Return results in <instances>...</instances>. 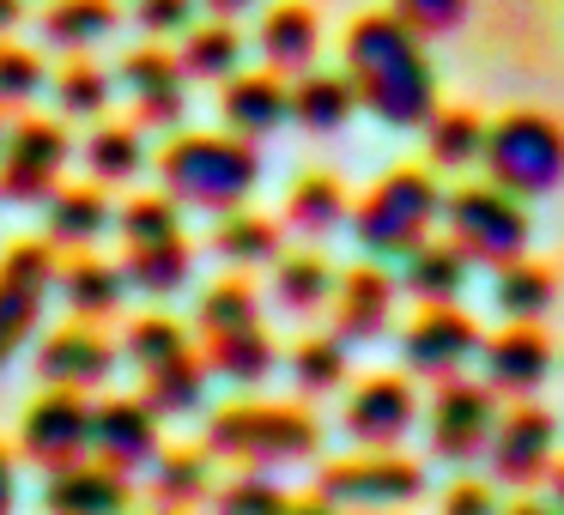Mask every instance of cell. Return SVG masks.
Masks as SVG:
<instances>
[{"label": "cell", "instance_id": "38", "mask_svg": "<svg viewBox=\"0 0 564 515\" xmlns=\"http://www.w3.org/2000/svg\"><path fill=\"white\" fill-rule=\"evenodd\" d=\"M273 297H280L292 316H316L334 297V267L322 255H280L273 261Z\"/></svg>", "mask_w": 564, "mask_h": 515}, {"label": "cell", "instance_id": "18", "mask_svg": "<svg viewBox=\"0 0 564 515\" xmlns=\"http://www.w3.org/2000/svg\"><path fill=\"white\" fill-rule=\"evenodd\" d=\"M479 364H486V388L491 394L528 401V394L552 376V340L534 328V321H510L503 333L479 340Z\"/></svg>", "mask_w": 564, "mask_h": 515}, {"label": "cell", "instance_id": "31", "mask_svg": "<svg viewBox=\"0 0 564 515\" xmlns=\"http://www.w3.org/2000/svg\"><path fill=\"white\" fill-rule=\"evenodd\" d=\"M176 67L188 79H231L243 67V37H237L231 19H207V25H188L183 31V50H176Z\"/></svg>", "mask_w": 564, "mask_h": 515}, {"label": "cell", "instance_id": "39", "mask_svg": "<svg viewBox=\"0 0 564 515\" xmlns=\"http://www.w3.org/2000/svg\"><path fill=\"white\" fill-rule=\"evenodd\" d=\"M183 352H195V340H188V328L171 316H140V321H128V333H122V358L140 376L171 364V358H183Z\"/></svg>", "mask_w": 564, "mask_h": 515}, {"label": "cell", "instance_id": "15", "mask_svg": "<svg viewBox=\"0 0 564 515\" xmlns=\"http://www.w3.org/2000/svg\"><path fill=\"white\" fill-rule=\"evenodd\" d=\"M122 352L104 340L91 321H74V328H55L50 340L37 346V376L43 388H74V394H91L116 376Z\"/></svg>", "mask_w": 564, "mask_h": 515}, {"label": "cell", "instance_id": "27", "mask_svg": "<svg viewBox=\"0 0 564 515\" xmlns=\"http://www.w3.org/2000/svg\"><path fill=\"white\" fill-rule=\"evenodd\" d=\"M116 25H122V7L116 0H50L43 7V43L62 55L98 50Z\"/></svg>", "mask_w": 564, "mask_h": 515}, {"label": "cell", "instance_id": "26", "mask_svg": "<svg viewBox=\"0 0 564 515\" xmlns=\"http://www.w3.org/2000/svg\"><path fill=\"white\" fill-rule=\"evenodd\" d=\"M55 285H62L67 309H74L79 321L116 316L122 297H128V273L116 267V261H98V255H74L67 267H55Z\"/></svg>", "mask_w": 564, "mask_h": 515}, {"label": "cell", "instance_id": "42", "mask_svg": "<svg viewBox=\"0 0 564 515\" xmlns=\"http://www.w3.org/2000/svg\"><path fill=\"white\" fill-rule=\"evenodd\" d=\"M116 231H122L128 249L164 243V237H183V207H176L171 195H134L122 212H116Z\"/></svg>", "mask_w": 564, "mask_h": 515}, {"label": "cell", "instance_id": "56", "mask_svg": "<svg viewBox=\"0 0 564 515\" xmlns=\"http://www.w3.org/2000/svg\"><path fill=\"white\" fill-rule=\"evenodd\" d=\"M558 515H564V509H558Z\"/></svg>", "mask_w": 564, "mask_h": 515}, {"label": "cell", "instance_id": "53", "mask_svg": "<svg viewBox=\"0 0 564 515\" xmlns=\"http://www.w3.org/2000/svg\"><path fill=\"white\" fill-rule=\"evenodd\" d=\"M498 515H558V503H534V497H522V503H510V509H498Z\"/></svg>", "mask_w": 564, "mask_h": 515}, {"label": "cell", "instance_id": "5", "mask_svg": "<svg viewBox=\"0 0 564 515\" xmlns=\"http://www.w3.org/2000/svg\"><path fill=\"white\" fill-rule=\"evenodd\" d=\"M486 183H498L516 200H540L564 183V128L552 116L534 110H510L486 128Z\"/></svg>", "mask_w": 564, "mask_h": 515}, {"label": "cell", "instance_id": "3", "mask_svg": "<svg viewBox=\"0 0 564 515\" xmlns=\"http://www.w3.org/2000/svg\"><path fill=\"white\" fill-rule=\"evenodd\" d=\"M200 449L213 461H237V467H297L322 454V425L304 406H273V401H237L219 406L207 418V442Z\"/></svg>", "mask_w": 564, "mask_h": 515}, {"label": "cell", "instance_id": "25", "mask_svg": "<svg viewBox=\"0 0 564 515\" xmlns=\"http://www.w3.org/2000/svg\"><path fill=\"white\" fill-rule=\"evenodd\" d=\"M467 267H474V261L462 255V249L455 243H419L413 255H401V292L406 297H419V304H455V297L467 292Z\"/></svg>", "mask_w": 564, "mask_h": 515}, {"label": "cell", "instance_id": "21", "mask_svg": "<svg viewBox=\"0 0 564 515\" xmlns=\"http://www.w3.org/2000/svg\"><path fill=\"white\" fill-rule=\"evenodd\" d=\"M219 116L237 140H268L292 122V86H285L280 74H268V67H261V74H243V67H237L219 91Z\"/></svg>", "mask_w": 564, "mask_h": 515}, {"label": "cell", "instance_id": "52", "mask_svg": "<svg viewBox=\"0 0 564 515\" xmlns=\"http://www.w3.org/2000/svg\"><path fill=\"white\" fill-rule=\"evenodd\" d=\"M19 19H25V0H0V37L19 31Z\"/></svg>", "mask_w": 564, "mask_h": 515}, {"label": "cell", "instance_id": "1", "mask_svg": "<svg viewBox=\"0 0 564 515\" xmlns=\"http://www.w3.org/2000/svg\"><path fill=\"white\" fill-rule=\"evenodd\" d=\"M340 74L352 79L358 110H370L382 128H425V116L437 110V67L394 13H365L346 31Z\"/></svg>", "mask_w": 564, "mask_h": 515}, {"label": "cell", "instance_id": "55", "mask_svg": "<svg viewBox=\"0 0 564 515\" xmlns=\"http://www.w3.org/2000/svg\"><path fill=\"white\" fill-rule=\"evenodd\" d=\"M159 515H176V509H159Z\"/></svg>", "mask_w": 564, "mask_h": 515}, {"label": "cell", "instance_id": "17", "mask_svg": "<svg viewBox=\"0 0 564 515\" xmlns=\"http://www.w3.org/2000/svg\"><path fill=\"white\" fill-rule=\"evenodd\" d=\"M419 418V394L406 376H365L352 388V401H346V437L365 442V449H394V442L413 430Z\"/></svg>", "mask_w": 564, "mask_h": 515}, {"label": "cell", "instance_id": "32", "mask_svg": "<svg viewBox=\"0 0 564 515\" xmlns=\"http://www.w3.org/2000/svg\"><path fill=\"white\" fill-rule=\"evenodd\" d=\"M188 267H195V249L188 237H164V243H140L128 249L122 273H128V292H147V297H171L188 285Z\"/></svg>", "mask_w": 564, "mask_h": 515}, {"label": "cell", "instance_id": "47", "mask_svg": "<svg viewBox=\"0 0 564 515\" xmlns=\"http://www.w3.org/2000/svg\"><path fill=\"white\" fill-rule=\"evenodd\" d=\"M134 25L152 37H183L195 25V0H134Z\"/></svg>", "mask_w": 564, "mask_h": 515}, {"label": "cell", "instance_id": "13", "mask_svg": "<svg viewBox=\"0 0 564 515\" xmlns=\"http://www.w3.org/2000/svg\"><path fill=\"white\" fill-rule=\"evenodd\" d=\"M552 449H558V418L546 406H510V413H498V430L486 442L491 479L516 491L540 485L552 473Z\"/></svg>", "mask_w": 564, "mask_h": 515}, {"label": "cell", "instance_id": "20", "mask_svg": "<svg viewBox=\"0 0 564 515\" xmlns=\"http://www.w3.org/2000/svg\"><path fill=\"white\" fill-rule=\"evenodd\" d=\"M134 485L104 461H74L43 479V515H128Z\"/></svg>", "mask_w": 564, "mask_h": 515}, {"label": "cell", "instance_id": "7", "mask_svg": "<svg viewBox=\"0 0 564 515\" xmlns=\"http://www.w3.org/2000/svg\"><path fill=\"white\" fill-rule=\"evenodd\" d=\"M316 497L334 503V509H365V515L406 509V503L425 497V467L406 461V454L370 449V454H352V461H328V467H322V473H316Z\"/></svg>", "mask_w": 564, "mask_h": 515}, {"label": "cell", "instance_id": "24", "mask_svg": "<svg viewBox=\"0 0 564 515\" xmlns=\"http://www.w3.org/2000/svg\"><path fill=\"white\" fill-rule=\"evenodd\" d=\"M43 243L50 249H91L104 231L116 224V207L104 200V188L98 183H86V188H55L50 200H43Z\"/></svg>", "mask_w": 564, "mask_h": 515}, {"label": "cell", "instance_id": "44", "mask_svg": "<svg viewBox=\"0 0 564 515\" xmlns=\"http://www.w3.org/2000/svg\"><path fill=\"white\" fill-rule=\"evenodd\" d=\"M50 86V67H43L37 50L0 37V110H25L37 91Z\"/></svg>", "mask_w": 564, "mask_h": 515}, {"label": "cell", "instance_id": "35", "mask_svg": "<svg viewBox=\"0 0 564 515\" xmlns=\"http://www.w3.org/2000/svg\"><path fill=\"white\" fill-rule=\"evenodd\" d=\"M552 297H558V280H552L540 261H528V255L503 261L498 280H491V304H498L510 321H540L552 309Z\"/></svg>", "mask_w": 564, "mask_h": 515}, {"label": "cell", "instance_id": "49", "mask_svg": "<svg viewBox=\"0 0 564 515\" xmlns=\"http://www.w3.org/2000/svg\"><path fill=\"white\" fill-rule=\"evenodd\" d=\"M19 509V467H13V449L0 442V515Z\"/></svg>", "mask_w": 564, "mask_h": 515}, {"label": "cell", "instance_id": "41", "mask_svg": "<svg viewBox=\"0 0 564 515\" xmlns=\"http://www.w3.org/2000/svg\"><path fill=\"white\" fill-rule=\"evenodd\" d=\"M110 91H116V79L104 74V67H91L86 55H74V62L55 74V103H62V116H79V122H98V116L110 110Z\"/></svg>", "mask_w": 564, "mask_h": 515}, {"label": "cell", "instance_id": "50", "mask_svg": "<svg viewBox=\"0 0 564 515\" xmlns=\"http://www.w3.org/2000/svg\"><path fill=\"white\" fill-rule=\"evenodd\" d=\"M200 7H207L213 19H237V13H249L256 0H200Z\"/></svg>", "mask_w": 564, "mask_h": 515}, {"label": "cell", "instance_id": "30", "mask_svg": "<svg viewBox=\"0 0 564 515\" xmlns=\"http://www.w3.org/2000/svg\"><path fill=\"white\" fill-rule=\"evenodd\" d=\"M352 219V200H346L340 176L328 171H310L304 183H292V195H285V224L304 237H328L340 231V224Z\"/></svg>", "mask_w": 564, "mask_h": 515}, {"label": "cell", "instance_id": "19", "mask_svg": "<svg viewBox=\"0 0 564 515\" xmlns=\"http://www.w3.org/2000/svg\"><path fill=\"white\" fill-rule=\"evenodd\" d=\"M394 297H401V285H394V273L382 267V261H365V267H352L346 280H334V340L346 346H365L377 340V333H389V316H394Z\"/></svg>", "mask_w": 564, "mask_h": 515}, {"label": "cell", "instance_id": "8", "mask_svg": "<svg viewBox=\"0 0 564 515\" xmlns=\"http://www.w3.org/2000/svg\"><path fill=\"white\" fill-rule=\"evenodd\" d=\"M67 158H74V140H67L62 122H43V116L13 122V134L0 140V200L43 207L62 188Z\"/></svg>", "mask_w": 564, "mask_h": 515}, {"label": "cell", "instance_id": "29", "mask_svg": "<svg viewBox=\"0 0 564 515\" xmlns=\"http://www.w3.org/2000/svg\"><path fill=\"white\" fill-rule=\"evenodd\" d=\"M207 376H213L207 358L183 352V358H171V364H159V370H147V376H140V401H147L159 418L195 413V406L207 401Z\"/></svg>", "mask_w": 564, "mask_h": 515}, {"label": "cell", "instance_id": "45", "mask_svg": "<svg viewBox=\"0 0 564 515\" xmlns=\"http://www.w3.org/2000/svg\"><path fill=\"white\" fill-rule=\"evenodd\" d=\"M285 503H292V497H285L268 473H256V467H243L231 485L213 491V515H280Z\"/></svg>", "mask_w": 564, "mask_h": 515}, {"label": "cell", "instance_id": "22", "mask_svg": "<svg viewBox=\"0 0 564 515\" xmlns=\"http://www.w3.org/2000/svg\"><path fill=\"white\" fill-rule=\"evenodd\" d=\"M256 43H261V62H268V74H310L316 67V55H322V19H316V7H304V0H280V7H268L261 13V31H256Z\"/></svg>", "mask_w": 564, "mask_h": 515}, {"label": "cell", "instance_id": "33", "mask_svg": "<svg viewBox=\"0 0 564 515\" xmlns=\"http://www.w3.org/2000/svg\"><path fill=\"white\" fill-rule=\"evenodd\" d=\"M213 255L231 261V267H273V261L285 255L280 249V224L261 219V212H219V231H213Z\"/></svg>", "mask_w": 564, "mask_h": 515}, {"label": "cell", "instance_id": "37", "mask_svg": "<svg viewBox=\"0 0 564 515\" xmlns=\"http://www.w3.org/2000/svg\"><path fill=\"white\" fill-rule=\"evenodd\" d=\"M425 152L437 171H467L486 152V122L474 110H431L425 116Z\"/></svg>", "mask_w": 564, "mask_h": 515}, {"label": "cell", "instance_id": "12", "mask_svg": "<svg viewBox=\"0 0 564 515\" xmlns=\"http://www.w3.org/2000/svg\"><path fill=\"white\" fill-rule=\"evenodd\" d=\"M159 449H164L159 413H152L140 394H110V401L91 406V442H86L91 461H104V467L134 479L159 461Z\"/></svg>", "mask_w": 564, "mask_h": 515}, {"label": "cell", "instance_id": "48", "mask_svg": "<svg viewBox=\"0 0 564 515\" xmlns=\"http://www.w3.org/2000/svg\"><path fill=\"white\" fill-rule=\"evenodd\" d=\"M437 515H498V491H491L486 479H455V485L443 491Z\"/></svg>", "mask_w": 564, "mask_h": 515}, {"label": "cell", "instance_id": "10", "mask_svg": "<svg viewBox=\"0 0 564 515\" xmlns=\"http://www.w3.org/2000/svg\"><path fill=\"white\" fill-rule=\"evenodd\" d=\"M50 285H55V249L50 243H13L0 255V370L13 364L19 346L37 333Z\"/></svg>", "mask_w": 564, "mask_h": 515}, {"label": "cell", "instance_id": "43", "mask_svg": "<svg viewBox=\"0 0 564 515\" xmlns=\"http://www.w3.org/2000/svg\"><path fill=\"white\" fill-rule=\"evenodd\" d=\"M292 382L304 394H334L346 382V340L322 333V340H297L292 346Z\"/></svg>", "mask_w": 564, "mask_h": 515}, {"label": "cell", "instance_id": "36", "mask_svg": "<svg viewBox=\"0 0 564 515\" xmlns=\"http://www.w3.org/2000/svg\"><path fill=\"white\" fill-rule=\"evenodd\" d=\"M147 473H152V497L164 509H188V503L213 497V454L207 449H159V461Z\"/></svg>", "mask_w": 564, "mask_h": 515}, {"label": "cell", "instance_id": "40", "mask_svg": "<svg viewBox=\"0 0 564 515\" xmlns=\"http://www.w3.org/2000/svg\"><path fill=\"white\" fill-rule=\"evenodd\" d=\"M249 321H261V297H256V285H249L243 273H231V280L207 285V297H200V309H195V328H200V340H207V333L249 328Z\"/></svg>", "mask_w": 564, "mask_h": 515}, {"label": "cell", "instance_id": "14", "mask_svg": "<svg viewBox=\"0 0 564 515\" xmlns=\"http://www.w3.org/2000/svg\"><path fill=\"white\" fill-rule=\"evenodd\" d=\"M401 358H406V370H413V376H425V382L462 376V370L479 358L474 316H462L455 304H425L413 316V328L401 333Z\"/></svg>", "mask_w": 564, "mask_h": 515}, {"label": "cell", "instance_id": "51", "mask_svg": "<svg viewBox=\"0 0 564 515\" xmlns=\"http://www.w3.org/2000/svg\"><path fill=\"white\" fill-rule=\"evenodd\" d=\"M280 515H340L334 503H322V497H304V503H285Z\"/></svg>", "mask_w": 564, "mask_h": 515}, {"label": "cell", "instance_id": "16", "mask_svg": "<svg viewBox=\"0 0 564 515\" xmlns=\"http://www.w3.org/2000/svg\"><path fill=\"white\" fill-rule=\"evenodd\" d=\"M128 86V98H134L140 122L147 128H183L188 116V74L176 67L171 50H159V43H140V50L122 55V74H116Z\"/></svg>", "mask_w": 564, "mask_h": 515}, {"label": "cell", "instance_id": "34", "mask_svg": "<svg viewBox=\"0 0 564 515\" xmlns=\"http://www.w3.org/2000/svg\"><path fill=\"white\" fill-rule=\"evenodd\" d=\"M86 171L98 188H116V183H134L140 171H147V140H140V128L128 122H98L86 140Z\"/></svg>", "mask_w": 564, "mask_h": 515}, {"label": "cell", "instance_id": "28", "mask_svg": "<svg viewBox=\"0 0 564 515\" xmlns=\"http://www.w3.org/2000/svg\"><path fill=\"white\" fill-rule=\"evenodd\" d=\"M352 116H358V98H352V79H346V74H322V67L297 74L292 122L304 128V134H340Z\"/></svg>", "mask_w": 564, "mask_h": 515}, {"label": "cell", "instance_id": "4", "mask_svg": "<svg viewBox=\"0 0 564 515\" xmlns=\"http://www.w3.org/2000/svg\"><path fill=\"white\" fill-rule=\"evenodd\" d=\"M437 219H443L437 176L401 164V171L377 176L370 195L352 207V237L365 243L370 261H401V255H413V249L425 243Z\"/></svg>", "mask_w": 564, "mask_h": 515}, {"label": "cell", "instance_id": "9", "mask_svg": "<svg viewBox=\"0 0 564 515\" xmlns=\"http://www.w3.org/2000/svg\"><path fill=\"white\" fill-rule=\"evenodd\" d=\"M491 430H498V394H491L486 382H467V376L437 382L431 413H425V437H431V454H437V461H455V467L479 461Z\"/></svg>", "mask_w": 564, "mask_h": 515}, {"label": "cell", "instance_id": "6", "mask_svg": "<svg viewBox=\"0 0 564 515\" xmlns=\"http://www.w3.org/2000/svg\"><path fill=\"white\" fill-rule=\"evenodd\" d=\"M443 224H449V243L479 267H503V261L528 255V237H534L528 200L503 195L498 183H467L443 195Z\"/></svg>", "mask_w": 564, "mask_h": 515}, {"label": "cell", "instance_id": "54", "mask_svg": "<svg viewBox=\"0 0 564 515\" xmlns=\"http://www.w3.org/2000/svg\"><path fill=\"white\" fill-rule=\"evenodd\" d=\"M552 503H558V509H564V461L552 467Z\"/></svg>", "mask_w": 564, "mask_h": 515}, {"label": "cell", "instance_id": "2", "mask_svg": "<svg viewBox=\"0 0 564 515\" xmlns=\"http://www.w3.org/2000/svg\"><path fill=\"white\" fill-rule=\"evenodd\" d=\"M159 176L176 207L237 212L261 183V158H256V140H237V134H176L159 152Z\"/></svg>", "mask_w": 564, "mask_h": 515}, {"label": "cell", "instance_id": "11", "mask_svg": "<svg viewBox=\"0 0 564 515\" xmlns=\"http://www.w3.org/2000/svg\"><path fill=\"white\" fill-rule=\"evenodd\" d=\"M86 442H91V401L74 388H43L19 418V454L37 461L43 473L86 461Z\"/></svg>", "mask_w": 564, "mask_h": 515}, {"label": "cell", "instance_id": "46", "mask_svg": "<svg viewBox=\"0 0 564 515\" xmlns=\"http://www.w3.org/2000/svg\"><path fill=\"white\" fill-rule=\"evenodd\" d=\"M394 19H401L419 43H437V37H449V31H462L467 0H394Z\"/></svg>", "mask_w": 564, "mask_h": 515}, {"label": "cell", "instance_id": "23", "mask_svg": "<svg viewBox=\"0 0 564 515\" xmlns=\"http://www.w3.org/2000/svg\"><path fill=\"white\" fill-rule=\"evenodd\" d=\"M200 358H207L213 376L237 382V388H261V382L280 370V346H273V333L261 328V321L231 328V333H207V340H200Z\"/></svg>", "mask_w": 564, "mask_h": 515}]
</instances>
